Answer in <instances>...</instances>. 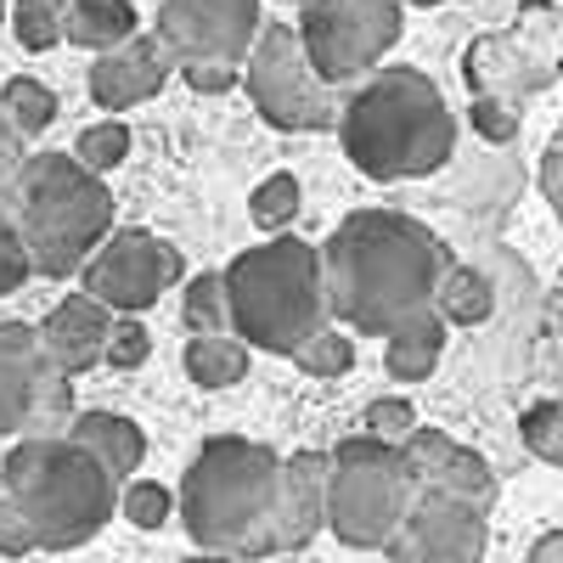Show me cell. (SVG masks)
Returning a JSON list of instances; mask_svg holds the SVG:
<instances>
[{
    "mask_svg": "<svg viewBox=\"0 0 563 563\" xmlns=\"http://www.w3.org/2000/svg\"><path fill=\"white\" fill-rule=\"evenodd\" d=\"M451 254L422 220L395 209H355L321 243L327 299L350 333L389 339L406 321L429 316Z\"/></svg>",
    "mask_w": 563,
    "mask_h": 563,
    "instance_id": "6da1fadb",
    "label": "cell"
},
{
    "mask_svg": "<svg viewBox=\"0 0 563 563\" xmlns=\"http://www.w3.org/2000/svg\"><path fill=\"white\" fill-rule=\"evenodd\" d=\"M339 141L361 175L417 180L456 147V119L422 68H372L339 108Z\"/></svg>",
    "mask_w": 563,
    "mask_h": 563,
    "instance_id": "7a4b0ae2",
    "label": "cell"
},
{
    "mask_svg": "<svg viewBox=\"0 0 563 563\" xmlns=\"http://www.w3.org/2000/svg\"><path fill=\"white\" fill-rule=\"evenodd\" d=\"M276 490L282 456L260 440L220 434L192 456L175 507L192 547L220 558H265L276 552Z\"/></svg>",
    "mask_w": 563,
    "mask_h": 563,
    "instance_id": "3957f363",
    "label": "cell"
},
{
    "mask_svg": "<svg viewBox=\"0 0 563 563\" xmlns=\"http://www.w3.org/2000/svg\"><path fill=\"white\" fill-rule=\"evenodd\" d=\"M0 479L34 530V552H74L119 512V479L74 434H23L0 462Z\"/></svg>",
    "mask_w": 563,
    "mask_h": 563,
    "instance_id": "277c9868",
    "label": "cell"
},
{
    "mask_svg": "<svg viewBox=\"0 0 563 563\" xmlns=\"http://www.w3.org/2000/svg\"><path fill=\"white\" fill-rule=\"evenodd\" d=\"M225 294H231V333L260 344L265 355H294L333 321L321 249L299 238H276L238 254L225 271Z\"/></svg>",
    "mask_w": 563,
    "mask_h": 563,
    "instance_id": "5b68a950",
    "label": "cell"
},
{
    "mask_svg": "<svg viewBox=\"0 0 563 563\" xmlns=\"http://www.w3.org/2000/svg\"><path fill=\"white\" fill-rule=\"evenodd\" d=\"M12 214L34 276H74L113 231V192L74 153H40L12 180Z\"/></svg>",
    "mask_w": 563,
    "mask_h": 563,
    "instance_id": "8992f818",
    "label": "cell"
},
{
    "mask_svg": "<svg viewBox=\"0 0 563 563\" xmlns=\"http://www.w3.org/2000/svg\"><path fill=\"white\" fill-rule=\"evenodd\" d=\"M422 479L406 456V440L350 434L327 451V530L355 552H384V541L406 525Z\"/></svg>",
    "mask_w": 563,
    "mask_h": 563,
    "instance_id": "52a82bcc",
    "label": "cell"
},
{
    "mask_svg": "<svg viewBox=\"0 0 563 563\" xmlns=\"http://www.w3.org/2000/svg\"><path fill=\"white\" fill-rule=\"evenodd\" d=\"M243 85H249L260 119L276 124V130H339L344 97H339L333 79L316 74V63H310L294 23L260 29L254 52L243 63Z\"/></svg>",
    "mask_w": 563,
    "mask_h": 563,
    "instance_id": "ba28073f",
    "label": "cell"
},
{
    "mask_svg": "<svg viewBox=\"0 0 563 563\" xmlns=\"http://www.w3.org/2000/svg\"><path fill=\"white\" fill-rule=\"evenodd\" d=\"M74 372L45 350L40 327L0 321V434H68L74 422Z\"/></svg>",
    "mask_w": 563,
    "mask_h": 563,
    "instance_id": "9c48e42d",
    "label": "cell"
},
{
    "mask_svg": "<svg viewBox=\"0 0 563 563\" xmlns=\"http://www.w3.org/2000/svg\"><path fill=\"white\" fill-rule=\"evenodd\" d=\"M400 29V0H299V40L316 74L333 85L366 79L395 52Z\"/></svg>",
    "mask_w": 563,
    "mask_h": 563,
    "instance_id": "30bf717a",
    "label": "cell"
},
{
    "mask_svg": "<svg viewBox=\"0 0 563 563\" xmlns=\"http://www.w3.org/2000/svg\"><path fill=\"white\" fill-rule=\"evenodd\" d=\"M175 276H180V254L164 238H153V231L124 225V231H108L102 249L85 260L79 288L97 294L119 316H141V310L158 305V294L169 288Z\"/></svg>",
    "mask_w": 563,
    "mask_h": 563,
    "instance_id": "8fae6325",
    "label": "cell"
},
{
    "mask_svg": "<svg viewBox=\"0 0 563 563\" xmlns=\"http://www.w3.org/2000/svg\"><path fill=\"white\" fill-rule=\"evenodd\" d=\"M260 0H164L158 40L169 63H249L260 40Z\"/></svg>",
    "mask_w": 563,
    "mask_h": 563,
    "instance_id": "7c38bea8",
    "label": "cell"
},
{
    "mask_svg": "<svg viewBox=\"0 0 563 563\" xmlns=\"http://www.w3.org/2000/svg\"><path fill=\"white\" fill-rule=\"evenodd\" d=\"M485 512L490 507L467 501V496L422 485L417 501H411V512H406V525L384 541V552L400 558V563H474L490 547Z\"/></svg>",
    "mask_w": 563,
    "mask_h": 563,
    "instance_id": "4fadbf2b",
    "label": "cell"
},
{
    "mask_svg": "<svg viewBox=\"0 0 563 563\" xmlns=\"http://www.w3.org/2000/svg\"><path fill=\"white\" fill-rule=\"evenodd\" d=\"M164 79H169L164 40L158 34H130V40L108 45V52H97V63H90V97L108 113H124L135 102L158 97Z\"/></svg>",
    "mask_w": 563,
    "mask_h": 563,
    "instance_id": "5bb4252c",
    "label": "cell"
},
{
    "mask_svg": "<svg viewBox=\"0 0 563 563\" xmlns=\"http://www.w3.org/2000/svg\"><path fill=\"white\" fill-rule=\"evenodd\" d=\"M327 530V451H299L282 462L276 490V552H299Z\"/></svg>",
    "mask_w": 563,
    "mask_h": 563,
    "instance_id": "9a60e30c",
    "label": "cell"
},
{
    "mask_svg": "<svg viewBox=\"0 0 563 563\" xmlns=\"http://www.w3.org/2000/svg\"><path fill=\"white\" fill-rule=\"evenodd\" d=\"M406 456H411V467H417L422 485L451 490V496H467V501H479V507L496 501L490 462H485L479 451L456 445L451 434H440V429H411V434H406Z\"/></svg>",
    "mask_w": 563,
    "mask_h": 563,
    "instance_id": "2e32d148",
    "label": "cell"
},
{
    "mask_svg": "<svg viewBox=\"0 0 563 563\" xmlns=\"http://www.w3.org/2000/svg\"><path fill=\"white\" fill-rule=\"evenodd\" d=\"M113 316L119 310H108L97 294H68L52 316L40 321V339H45V350H52L74 378L85 366H97V361H108V333H113Z\"/></svg>",
    "mask_w": 563,
    "mask_h": 563,
    "instance_id": "e0dca14e",
    "label": "cell"
},
{
    "mask_svg": "<svg viewBox=\"0 0 563 563\" xmlns=\"http://www.w3.org/2000/svg\"><path fill=\"white\" fill-rule=\"evenodd\" d=\"M552 79V63L536 57V52H519V40H479L467 52V85L479 97H507L519 102L525 90H541Z\"/></svg>",
    "mask_w": 563,
    "mask_h": 563,
    "instance_id": "ac0fdd59",
    "label": "cell"
},
{
    "mask_svg": "<svg viewBox=\"0 0 563 563\" xmlns=\"http://www.w3.org/2000/svg\"><path fill=\"white\" fill-rule=\"evenodd\" d=\"M68 434L97 456L119 485H124V474L141 467V456H147V434H141V422L124 417V411H79L68 422Z\"/></svg>",
    "mask_w": 563,
    "mask_h": 563,
    "instance_id": "d6986e66",
    "label": "cell"
},
{
    "mask_svg": "<svg viewBox=\"0 0 563 563\" xmlns=\"http://www.w3.org/2000/svg\"><path fill=\"white\" fill-rule=\"evenodd\" d=\"M445 327H451V321H445L440 310H429V316L406 321L400 333H389L384 366H389L395 384H422V378L440 366V355H445Z\"/></svg>",
    "mask_w": 563,
    "mask_h": 563,
    "instance_id": "ffe728a7",
    "label": "cell"
},
{
    "mask_svg": "<svg viewBox=\"0 0 563 563\" xmlns=\"http://www.w3.org/2000/svg\"><path fill=\"white\" fill-rule=\"evenodd\" d=\"M130 34H135L130 0H68V12H63V40L85 45V52H108V45Z\"/></svg>",
    "mask_w": 563,
    "mask_h": 563,
    "instance_id": "44dd1931",
    "label": "cell"
},
{
    "mask_svg": "<svg viewBox=\"0 0 563 563\" xmlns=\"http://www.w3.org/2000/svg\"><path fill=\"white\" fill-rule=\"evenodd\" d=\"M249 372V339L238 333H192L186 344V378L203 389H231Z\"/></svg>",
    "mask_w": 563,
    "mask_h": 563,
    "instance_id": "7402d4cb",
    "label": "cell"
},
{
    "mask_svg": "<svg viewBox=\"0 0 563 563\" xmlns=\"http://www.w3.org/2000/svg\"><path fill=\"white\" fill-rule=\"evenodd\" d=\"M434 310L451 321V327H479L490 310H496V288L474 271V265H445L440 276V294H434Z\"/></svg>",
    "mask_w": 563,
    "mask_h": 563,
    "instance_id": "603a6c76",
    "label": "cell"
},
{
    "mask_svg": "<svg viewBox=\"0 0 563 563\" xmlns=\"http://www.w3.org/2000/svg\"><path fill=\"white\" fill-rule=\"evenodd\" d=\"M186 327L192 333H231V294H225V271H203L186 282Z\"/></svg>",
    "mask_w": 563,
    "mask_h": 563,
    "instance_id": "cb8c5ba5",
    "label": "cell"
},
{
    "mask_svg": "<svg viewBox=\"0 0 563 563\" xmlns=\"http://www.w3.org/2000/svg\"><path fill=\"white\" fill-rule=\"evenodd\" d=\"M0 102H7V113H12V124L23 130V135H40V130H52V119H57V97H52V85H40V79H7V90H0Z\"/></svg>",
    "mask_w": 563,
    "mask_h": 563,
    "instance_id": "d4e9b609",
    "label": "cell"
},
{
    "mask_svg": "<svg viewBox=\"0 0 563 563\" xmlns=\"http://www.w3.org/2000/svg\"><path fill=\"white\" fill-rule=\"evenodd\" d=\"M63 12L68 0H12V29L29 52H52L63 40Z\"/></svg>",
    "mask_w": 563,
    "mask_h": 563,
    "instance_id": "484cf974",
    "label": "cell"
},
{
    "mask_svg": "<svg viewBox=\"0 0 563 563\" xmlns=\"http://www.w3.org/2000/svg\"><path fill=\"white\" fill-rule=\"evenodd\" d=\"M294 361L310 372V378H339V372L355 366V339L339 333V327H321L316 339H305V344L294 350Z\"/></svg>",
    "mask_w": 563,
    "mask_h": 563,
    "instance_id": "4316f807",
    "label": "cell"
},
{
    "mask_svg": "<svg viewBox=\"0 0 563 563\" xmlns=\"http://www.w3.org/2000/svg\"><path fill=\"white\" fill-rule=\"evenodd\" d=\"M74 158H79L85 169H97V175L119 169V164L130 158V130H124L119 119H102V124L79 130V147H74Z\"/></svg>",
    "mask_w": 563,
    "mask_h": 563,
    "instance_id": "83f0119b",
    "label": "cell"
},
{
    "mask_svg": "<svg viewBox=\"0 0 563 563\" xmlns=\"http://www.w3.org/2000/svg\"><path fill=\"white\" fill-rule=\"evenodd\" d=\"M519 434H525V445H530L541 462L563 467V400H536V406L519 417Z\"/></svg>",
    "mask_w": 563,
    "mask_h": 563,
    "instance_id": "f1b7e54d",
    "label": "cell"
},
{
    "mask_svg": "<svg viewBox=\"0 0 563 563\" xmlns=\"http://www.w3.org/2000/svg\"><path fill=\"white\" fill-rule=\"evenodd\" d=\"M29 276H34V265H29V243L18 231V214H12V203H0V294H18Z\"/></svg>",
    "mask_w": 563,
    "mask_h": 563,
    "instance_id": "f546056e",
    "label": "cell"
},
{
    "mask_svg": "<svg viewBox=\"0 0 563 563\" xmlns=\"http://www.w3.org/2000/svg\"><path fill=\"white\" fill-rule=\"evenodd\" d=\"M119 507H124V519H130L135 530H158V525H169V512H175V501H169V490H164L158 479H135V485H124Z\"/></svg>",
    "mask_w": 563,
    "mask_h": 563,
    "instance_id": "4dcf8cb0",
    "label": "cell"
},
{
    "mask_svg": "<svg viewBox=\"0 0 563 563\" xmlns=\"http://www.w3.org/2000/svg\"><path fill=\"white\" fill-rule=\"evenodd\" d=\"M249 214H254V225H265V231L288 225V220L299 214V180H294V175H271L260 192H254Z\"/></svg>",
    "mask_w": 563,
    "mask_h": 563,
    "instance_id": "1f68e13d",
    "label": "cell"
},
{
    "mask_svg": "<svg viewBox=\"0 0 563 563\" xmlns=\"http://www.w3.org/2000/svg\"><path fill=\"white\" fill-rule=\"evenodd\" d=\"M147 350H153L147 327H141L135 316H113V333H108V361H113L119 372H130V366L147 361Z\"/></svg>",
    "mask_w": 563,
    "mask_h": 563,
    "instance_id": "d6a6232c",
    "label": "cell"
},
{
    "mask_svg": "<svg viewBox=\"0 0 563 563\" xmlns=\"http://www.w3.org/2000/svg\"><path fill=\"white\" fill-rule=\"evenodd\" d=\"M0 552H7V558L34 552V530H29V519H23V507H18L7 479H0Z\"/></svg>",
    "mask_w": 563,
    "mask_h": 563,
    "instance_id": "836d02e7",
    "label": "cell"
},
{
    "mask_svg": "<svg viewBox=\"0 0 563 563\" xmlns=\"http://www.w3.org/2000/svg\"><path fill=\"white\" fill-rule=\"evenodd\" d=\"M474 130L485 141H512V135H519V102H507V97H474Z\"/></svg>",
    "mask_w": 563,
    "mask_h": 563,
    "instance_id": "e575fe53",
    "label": "cell"
},
{
    "mask_svg": "<svg viewBox=\"0 0 563 563\" xmlns=\"http://www.w3.org/2000/svg\"><path fill=\"white\" fill-rule=\"evenodd\" d=\"M366 429H372V434H384V440H406V434L417 429V411H411V400L384 395V400H372V406H366Z\"/></svg>",
    "mask_w": 563,
    "mask_h": 563,
    "instance_id": "d590c367",
    "label": "cell"
},
{
    "mask_svg": "<svg viewBox=\"0 0 563 563\" xmlns=\"http://www.w3.org/2000/svg\"><path fill=\"white\" fill-rule=\"evenodd\" d=\"M180 79L192 90H203V97H220V90H231L243 79V68L238 63H180Z\"/></svg>",
    "mask_w": 563,
    "mask_h": 563,
    "instance_id": "8d00e7d4",
    "label": "cell"
},
{
    "mask_svg": "<svg viewBox=\"0 0 563 563\" xmlns=\"http://www.w3.org/2000/svg\"><path fill=\"white\" fill-rule=\"evenodd\" d=\"M23 130L12 124V113H7V102H0V186H12L18 180V169H23Z\"/></svg>",
    "mask_w": 563,
    "mask_h": 563,
    "instance_id": "74e56055",
    "label": "cell"
},
{
    "mask_svg": "<svg viewBox=\"0 0 563 563\" xmlns=\"http://www.w3.org/2000/svg\"><path fill=\"white\" fill-rule=\"evenodd\" d=\"M530 563H563V530H547L541 541H530Z\"/></svg>",
    "mask_w": 563,
    "mask_h": 563,
    "instance_id": "f35d334b",
    "label": "cell"
},
{
    "mask_svg": "<svg viewBox=\"0 0 563 563\" xmlns=\"http://www.w3.org/2000/svg\"><path fill=\"white\" fill-rule=\"evenodd\" d=\"M406 7H445V0H406Z\"/></svg>",
    "mask_w": 563,
    "mask_h": 563,
    "instance_id": "ab89813d",
    "label": "cell"
},
{
    "mask_svg": "<svg viewBox=\"0 0 563 563\" xmlns=\"http://www.w3.org/2000/svg\"><path fill=\"white\" fill-rule=\"evenodd\" d=\"M0 23H7V0H0Z\"/></svg>",
    "mask_w": 563,
    "mask_h": 563,
    "instance_id": "60d3db41",
    "label": "cell"
}]
</instances>
